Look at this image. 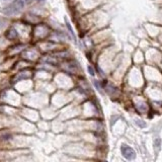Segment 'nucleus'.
I'll return each instance as SVG.
<instances>
[{
	"label": "nucleus",
	"mask_w": 162,
	"mask_h": 162,
	"mask_svg": "<svg viewBox=\"0 0 162 162\" xmlns=\"http://www.w3.org/2000/svg\"><path fill=\"white\" fill-rule=\"evenodd\" d=\"M136 124H137L139 127H141V128H145L146 127V123H144V122H142V121H136Z\"/></svg>",
	"instance_id": "nucleus-6"
},
{
	"label": "nucleus",
	"mask_w": 162,
	"mask_h": 162,
	"mask_svg": "<svg viewBox=\"0 0 162 162\" xmlns=\"http://www.w3.org/2000/svg\"><path fill=\"white\" fill-rule=\"evenodd\" d=\"M23 7H24V1L23 0H14L9 5L4 7L2 12L6 15H13V14L20 12Z\"/></svg>",
	"instance_id": "nucleus-1"
},
{
	"label": "nucleus",
	"mask_w": 162,
	"mask_h": 162,
	"mask_svg": "<svg viewBox=\"0 0 162 162\" xmlns=\"http://www.w3.org/2000/svg\"><path fill=\"white\" fill-rule=\"evenodd\" d=\"M37 1H40V2H44L45 0H37Z\"/></svg>",
	"instance_id": "nucleus-9"
},
{
	"label": "nucleus",
	"mask_w": 162,
	"mask_h": 162,
	"mask_svg": "<svg viewBox=\"0 0 162 162\" xmlns=\"http://www.w3.org/2000/svg\"><path fill=\"white\" fill-rule=\"evenodd\" d=\"M31 76V72H29V71H24V72H21V73L18 74L17 76H16L15 78H14V81L13 82H16L18 79H23V78H27V77H29Z\"/></svg>",
	"instance_id": "nucleus-4"
},
{
	"label": "nucleus",
	"mask_w": 162,
	"mask_h": 162,
	"mask_svg": "<svg viewBox=\"0 0 162 162\" xmlns=\"http://www.w3.org/2000/svg\"><path fill=\"white\" fill-rule=\"evenodd\" d=\"M121 151H122L123 156L125 157L126 159H128V160H133V159H135L136 153L130 146H127V145H125V144L122 145Z\"/></svg>",
	"instance_id": "nucleus-2"
},
{
	"label": "nucleus",
	"mask_w": 162,
	"mask_h": 162,
	"mask_svg": "<svg viewBox=\"0 0 162 162\" xmlns=\"http://www.w3.org/2000/svg\"><path fill=\"white\" fill-rule=\"evenodd\" d=\"M65 21H66V25H67V29H68V31H70V34H71L72 38H73V39H74V40H76V37H75V34H74L73 29H72L71 25H70V23H69V21H68V20H67V18H65Z\"/></svg>",
	"instance_id": "nucleus-5"
},
{
	"label": "nucleus",
	"mask_w": 162,
	"mask_h": 162,
	"mask_svg": "<svg viewBox=\"0 0 162 162\" xmlns=\"http://www.w3.org/2000/svg\"><path fill=\"white\" fill-rule=\"evenodd\" d=\"M93 83H94V85H95V87H96L97 89H98L99 91H101V86H99V84H98V82H97L96 80H94L93 81Z\"/></svg>",
	"instance_id": "nucleus-8"
},
{
	"label": "nucleus",
	"mask_w": 162,
	"mask_h": 162,
	"mask_svg": "<svg viewBox=\"0 0 162 162\" xmlns=\"http://www.w3.org/2000/svg\"><path fill=\"white\" fill-rule=\"evenodd\" d=\"M18 36L17 31H16L15 29H10L7 31V33H6V38H7L8 40H14L16 39Z\"/></svg>",
	"instance_id": "nucleus-3"
},
{
	"label": "nucleus",
	"mask_w": 162,
	"mask_h": 162,
	"mask_svg": "<svg viewBox=\"0 0 162 162\" xmlns=\"http://www.w3.org/2000/svg\"><path fill=\"white\" fill-rule=\"evenodd\" d=\"M87 69H88V72H89V74H90V75H94L95 74V72H94V70H93V68L91 67V66H88V68H87Z\"/></svg>",
	"instance_id": "nucleus-7"
}]
</instances>
